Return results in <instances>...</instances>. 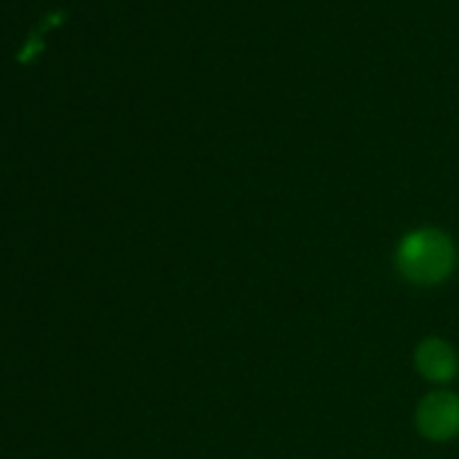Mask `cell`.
I'll return each mask as SVG.
<instances>
[{
	"label": "cell",
	"mask_w": 459,
	"mask_h": 459,
	"mask_svg": "<svg viewBox=\"0 0 459 459\" xmlns=\"http://www.w3.org/2000/svg\"><path fill=\"white\" fill-rule=\"evenodd\" d=\"M455 264V247L437 229H420L399 242L397 269L415 285H437Z\"/></svg>",
	"instance_id": "1"
},
{
	"label": "cell",
	"mask_w": 459,
	"mask_h": 459,
	"mask_svg": "<svg viewBox=\"0 0 459 459\" xmlns=\"http://www.w3.org/2000/svg\"><path fill=\"white\" fill-rule=\"evenodd\" d=\"M417 429L426 439L448 442L459 435V397L453 393H433L417 408Z\"/></svg>",
	"instance_id": "2"
},
{
	"label": "cell",
	"mask_w": 459,
	"mask_h": 459,
	"mask_svg": "<svg viewBox=\"0 0 459 459\" xmlns=\"http://www.w3.org/2000/svg\"><path fill=\"white\" fill-rule=\"evenodd\" d=\"M415 361L421 375L430 381H437V384H446V381L455 379L457 375L455 352L442 339H426L417 348Z\"/></svg>",
	"instance_id": "3"
}]
</instances>
